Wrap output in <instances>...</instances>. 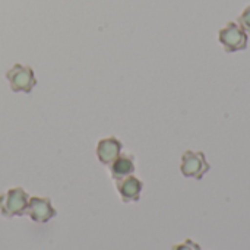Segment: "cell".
<instances>
[{
    "instance_id": "6da1fadb",
    "label": "cell",
    "mask_w": 250,
    "mask_h": 250,
    "mask_svg": "<svg viewBox=\"0 0 250 250\" xmlns=\"http://www.w3.org/2000/svg\"><path fill=\"white\" fill-rule=\"evenodd\" d=\"M29 196L22 188H13L0 195V212L3 217H21L26 214Z\"/></svg>"
},
{
    "instance_id": "7a4b0ae2",
    "label": "cell",
    "mask_w": 250,
    "mask_h": 250,
    "mask_svg": "<svg viewBox=\"0 0 250 250\" xmlns=\"http://www.w3.org/2000/svg\"><path fill=\"white\" fill-rule=\"evenodd\" d=\"M218 41L223 44L227 53H236L248 48L249 35L237 22H229L224 28L220 29Z\"/></svg>"
},
{
    "instance_id": "3957f363",
    "label": "cell",
    "mask_w": 250,
    "mask_h": 250,
    "mask_svg": "<svg viewBox=\"0 0 250 250\" xmlns=\"http://www.w3.org/2000/svg\"><path fill=\"white\" fill-rule=\"evenodd\" d=\"M6 78L9 81L10 89L13 92H23L29 94L34 86L37 85V78L31 66H25L21 63L13 64L7 72Z\"/></svg>"
},
{
    "instance_id": "277c9868",
    "label": "cell",
    "mask_w": 250,
    "mask_h": 250,
    "mask_svg": "<svg viewBox=\"0 0 250 250\" xmlns=\"http://www.w3.org/2000/svg\"><path fill=\"white\" fill-rule=\"evenodd\" d=\"M209 168L211 166L208 164L205 154L201 151H186L182 155L180 171L188 179L201 180L209 171Z\"/></svg>"
},
{
    "instance_id": "5b68a950",
    "label": "cell",
    "mask_w": 250,
    "mask_h": 250,
    "mask_svg": "<svg viewBox=\"0 0 250 250\" xmlns=\"http://www.w3.org/2000/svg\"><path fill=\"white\" fill-rule=\"evenodd\" d=\"M26 214L29 215L32 221L44 224V223H48L51 218H54L57 215V211L53 208L51 201L48 198L34 196V198H29Z\"/></svg>"
},
{
    "instance_id": "8992f818",
    "label": "cell",
    "mask_w": 250,
    "mask_h": 250,
    "mask_svg": "<svg viewBox=\"0 0 250 250\" xmlns=\"http://www.w3.org/2000/svg\"><path fill=\"white\" fill-rule=\"evenodd\" d=\"M122 148H123V144L120 139L114 136L104 138L97 145V157L101 164L110 166L122 154Z\"/></svg>"
},
{
    "instance_id": "52a82bcc",
    "label": "cell",
    "mask_w": 250,
    "mask_h": 250,
    "mask_svg": "<svg viewBox=\"0 0 250 250\" xmlns=\"http://www.w3.org/2000/svg\"><path fill=\"white\" fill-rule=\"evenodd\" d=\"M116 188L123 199V202H138L141 198V192L144 188V183L136 179L135 176H127L120 180H116Z\"/></svg>"
},
{
    "instance_id": "ba28073f",
    "label": "cell",
    "mask_w": 250,
    "mask_h": 250,
    "mask_svg": "<svg viewBox=\"0 0 250 250\" xmlns=\"http://www.w3.org/2000/svg\"><path fill=\"white\" fill-rule=\"evenodd\" d=\"M110 173L114 180H120L135 173V158L130 154H120L111 164Z\"/></svg>"
},
{
    "instance_id": "9c48e42d",
    "label": "cell",
    "mask_w": 250,
    "mask_h": 250,
    "mask_svg": "<svg viewBox=\"0 0 250 250\" xmlns=\"http://www.w3.org/2000/svg\"><path fill=\"white\" fill-rule=\"evenodd\" d=\"M237 23L248 32V35H250V6L242 12V15L237 19Z\"/></svg>"
},
{
    "instance_id": "30bf717a",
    "label": "cell",
    "mask_w": 250,
    "mask_h": 250,
    "mask_svg": "<svg viewBox=\"0 0 250 250\" xmlns=\"http://www.w3.org/2000/svg\"><path fill=\"white\" fill-rule=\"evenodd\" d=\"M171 250H201V246L198 243H195L193 240L188 239V240H185L180 245H174L171 248Z\"/></svg>"
}]
</instances>
